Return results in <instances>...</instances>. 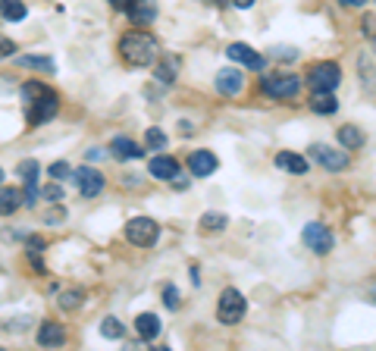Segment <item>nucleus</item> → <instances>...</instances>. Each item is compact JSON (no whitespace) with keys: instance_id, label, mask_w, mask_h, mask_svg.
Segmentation results:
<instances>
[{"instance_id":"nucleus-1","label":"nucleus","mask_w":376,"mask_h":351,"mask_svg":"<svg viewBox=\"0 0 376 351\" xmlns=\"http://www.w3.org/2000/svg\"><path fill=\"white\" fill-rule=\"evenodd\" d=\"M22 100H25V116L29 125H41L47 119L56 116L60 110V98H56L54 88L41 85V81H25L22 85Z\"/></svg>"},{"instance_id":"nucleus-2","label":"nucleus","mask_w":376,"mask_h":351,"mask_svg":"<svg viewBox=\"0 0 376 351\" xmlns=\"http://www.w3.org/2000/svg\"><path fill=\"white\" fill-rule=\"evenodd\" d=\"M157 54H160V47H157V38L150 35V31L144 29H132L125 31L123 38H119V56H123L129 66H150V63L157 60Z\"/></svg>"},{"instance_id":"nucleus-3","label":"nucleus","mask_w":376,"mask_h":351,"mask_svg":"<svg viewBox=\"0 0 376 351\" xmlns=\"http://www.w3.org/2000/svg\"><path fill=\"white\" fill-rule=\"evenodd\" d=\"M260 91L273 100H288L301 91V79L295 72H273L260 79Z\"/></svg>"},{"instance_id":"nucleus-4","label":"nucleus","mask_w":376,"mask_h":351,"mask_svg":"<svg viewBox=\"0 0 376 351\" xmlns=\"http://www.w3.org/2000/svg\"><path fill=\"white\" fill-rule=\"evenodd\" d=\"M244 307H248V301L238 288H223V295L217 301V320L226 326H235L244 317Z\"/></svg>"},{"instance_id":"nucleus-5","label":"nucleus","mask_w":376,"mask_h":351,"mask_svg":"<svg viewBox=\"0 0 376 351\" xmlns=\"http://www.w3.org/2000/svg\"><path fill=\"white\" fill-rule=\"evenodd\" d=\"M157 235H160V226L150 217H132L129 223H125V238H129L132 244H138V248H150V244L157 242Z\"/></svg>"},{"instance_id":"nucleus-6","label":"nucleus","mask_w":376,"mask_h":351,"mask_svg":"<svg viewBox=\"0 0 376 351\" xmlns=\"http://www.w3.org/2000/svg\"><path fill=\"white\" fill-rule=\"evenodd\" d=\"M307 81H311V91H336L338 81H342V69H338V63H317V66L311 69V75H307Z\"/></svg>"},{"instance_id":"nucleus-7","label":"nucleus","mask_w":376,"mask_h":351,"mask_svg":"<svg viewBox=\"0 0 376 351\" xmlns=\"http://www.w3.org/2000/svg\"><path fill=\"white\" fill-rule=\"evenodd\" d=\"M301 242H304L313 254H329L332 244H336V238H332V232L326 229L323 223H307L304 232H301Z\"/></svg>"},{"instance_id":"nucleus-8","label":"nucleus","mask_w":376,"mask_h":351,"mask_svg":"<svg viewBox=\"0 0 376 351\" xmlns=\"http://www.w3.org/2000/svg\"><path fill=\"white\" fill-rule=\"evenodd\" d=\"M311 157L317 163H323L329 173H338V169L348 166V154H345V150H338V148H329V144H313Z\"/></svg>"},{"instance_id":"nucleus-9","label":"nucleus","mask_w":376,"mask_h":351,"mask_svg":"<svg viewBox=\"0 0 376 351\" xmlns=\"http://www.w3.org/2000/svg\"><path fill=\"white\" fill-rule=\"evenodd\" d=\"M75 182H79V192L85 198H97L104 192V173L94 166H79L75 169Z\"/></svg>"},{"instance_id":"nucleus-10","label":"nucleus","mask_w":376,"mask_h":351,"mask_svg":"<svg viewBox=\"0 0 376 351\" xmlns=\"http://www.w3.org/2000/svg\"><path fill=\"white\" fill-rule=\"evenodd\" d=\"M148 173L160 182H175V176H179V160L169 154H157L154 160L148 163Z\"/></svg>"},{"instance_id":"nucleus-11","label":"nucleus","mask_w":376,"mask_h":351,"mask_svg":"<svg viewBox=\"0 0 376 351\" xmlns=\"http://www.w3.org/2000/svg\"><path fill=\"white\" fill-rule=\"evenodd\" d=\"M226 56H229V60H235L238 66H248V69H263V56L257 54L254 47H248V44H229V47H226Z\"/></svg>"},{"instance_id":"nucleus-12","label":"nucleus","mask_w":376,"mask_h":351,"mask_svg":"<svg viewBox=\"0 0 376 351\" xmlns=\"http://www.w3.org/2000/svg\"><path fill=\"white\" fill-rule=\"evenodd\" d=\"M63 342H66V329H63V323L44 320V323L38 326V345H41V348H60Z\"/></svg>"},{"instance_id":"nucleus-13","label":"nucleus","mask_w":376,"mask_h":351,"mask_svg":"<svg viewBox=\"0 0 376 351\" xmlns=\"http://www.w3.org/2000/svg\"><path fill=\"white\" fill-rule=\"evenodd\" d=\"M219 166V160L210 154V150H194L191 157H188V169H191L198 179H207V176H213Z\"/></svg>"},{"instance_id":"nucleus-14","label":"nucleus","mask_w":376,"mask_h":351,"mask_svg":"<svg viewBox=\"0 0 376 351\" xmlns=\"http://www.w3.org/2000/svg\"><path fill=\"white\" fill-rule=\"evenodd\" d=\"M110 154L116 157V160H138V157L144 154V148H138L132 138L116 135V138H113V144H110Z\"/></svg>"},{"instance_id":"nucleus-15","label":"nucleus","mask_w":376,"mask_h":351,"mask_svg":"<svg viewBox=\"0 0 376 351\" xmlns=\"http://www.w3.org/2000/svg\"><path fill=\"white\" fill-rule=\"evenodd\" d=\"M217 88H219L223 94H238V91L244 88L242 72H238V69H232V66L219 69V72H217Z\"/></svg>"},{"instance_id":"nucleus-16","label":"nucleus","mask_w":376,"mask_h":351,"mask_svg":"<svg viewBox=\"0 0 376 351\" xmlns=\"http://www.w3.org/2000/svg\"><path fill=\"white\" fill-rule=\"evenodd\" d=\"M129 16H132V22H138V25L154 22L157 19V0H132Z\"/></svg>"},{"instance_id":"nucleus-17","label":"nucleus","mask_w":376,"mask_h":351,"mask_svg":"<svg viewBox=\"0 0 376 351\" xmlns=\"http://www.w3.org/2000/svg\"><path fill=\"white\" fill-rule=\"evenodd\" d=\"M276 166L288 169L292 176H304L307 173V160L301 154H292V150H279V154H276Z\"/></svg>"},{"instance_id":"nucleus-18","label":"nucleus","mask_w":376,"mask_h":351,"mask_svg":"<svg viewBox=\"0 0 376 351\" xmlns=\"http://www.w3.org/2000/svg\"><path fill=\"white\" fill-rule=\"evenodd\" d=\"M135 332L144 338V342H150V338L160 336V320H157V313H138L135 317Z\"/></svg>"},{"instance_id":"nucleus-19","label":"nucleus","mask_w":376,"mask_h":351,"mask_svg":"<svg viewBox=\"0 0 376 351\" xmlns=\"http://www.w3.org/2000/svg\"><path fill=\"white\" fill-rule=\"evenodd\" d=\"M0 210H3V217H13V213L19 210V207L25 204V192H19V188L13 185H3V192H0Z\"/></svg>"},{"instance_id":"nucleus-20","label":"nucleus","mask_w":376,"mask_h":351,"mask_svg":"<svg viewBox=\"0 0 376 351\" xmlns=\"http://www.w3.org/2000/svg\"><path fill=\"white\" fill-rule=\"evenodd\" d=\"M311 110H313V113H323V116H329V113L338 110V98H332V91H313Z\"/></svg>"},{"instance_id":"nucleus-21","label":"nucleus","mask_w":376,"mask_h":351,"mask_svg":"<svg viewBox=\"0 0 376 351\" xmlns=\"http://www.w3.org/2000/svg\"><path fill=\"white\" fill-rule=\"evenodd\" d=\"M175 72H179V56H163L160 63H157V81H163V85H169V81H175Z\"/></svg>"},{"instance_id":"nucleus-22","label":"nucleus","mask_w":376,"mask_h":351,"mask_svg":"<svg viewBox=\"0 0 376 351\" xmlns=\"http://www.w3.org/2000/svg\"><path fill=\"white\" fill-rule=\"evenodd\" d=\"M338 144L348 150L363 148V132L357 129V125H342V129H338Z\"/></svg>"},{"instance_id":"nucleus-23","label":"nucleus","mask_w":376,"mask_h":351,"mask_svg":"<svg viewBox=\"0 0 376 351\" xmlns=\"http://www.w3.org/2000/svg\"><path fill=\"white\" fill-rule=\"evenodd\" d=\"M16 173H19V179H22L25 185H38V173H41V166H38V160H19Z\"/></svg>"},{"instance_id":"nucleus-24","label":"nucleus","mask_w":376,"mask_h":351,"mask_svg":"<svg viewBox=\"0 0 376 351\" xmlns=\"http://www.w3.org/2000/svg\"><path fill=\"white\" fill-rule=\"evenodd\" d=\"M25 3L22 0H3V22H22L25 19Z\"/></svg>"},{"instance_id":"nucleus-25","label":"nucleus","mask_w":376,"mask_h":351,"mask_svg":"<svg viewBox=\"0 0 376 351\" xmlns=\"http://www.w3.org/2000/svg\"><path fill=\"white\" fill-rule=\"evenodd\" d=\"M226 213H204L201 217V232H223L226 229Z\"/></svg>"},{"instance_id":"nucleus-26","label":"nucleus","mask_w":376,"mask_h":351,"mask_svg":"<svg viewBox=\"0 0 376 351\" xmlns=\"http://www.w3.org/2000/svg\"><path fill=\"white\" fill-rule=\"evenodd\" d=\"M357 69H361V81H367V85H370V91L376 94V75H373V63H370V56H367V54H361V56H357Z\"/></svg>"},{"instance_id":"nucleus-27","label":"nucleus","mask_w":376,"mask_h":351,"mask_svg":"<svg viewBox=\"0 0 376 351\" xmlns=\"http://www.w3.org/2000/svg\"><path fill=\"white\" fill-rule=\"evenodd\" d=\"M19 66H29V69H41V72H54V60L50 56H19Z\"/></svg>"},{"instance_id":"nucleus-28","label":"nucleus","mask_w":376,"mask_h":351,"mask_svg":"<svg viewBox=\"0 0 376 351\" xmlns=\"http://www.w3.org/2000/svg\"><path fill=\"white\" fill-rule=\"evenodd\" d=\"M100 336H104V338H123L125 336V326L119 323L116 317H107L104 323H100Z\"/></svg>"},{"instance_id":"nucleus-29","label":"nucleus","mask_w":376,"mask_h":351,"mask_svg":"<svg viewBox=\"0 0 376 351\" xmlns=\"http://www.w3.org/2000/svg\"><path fill=\"white\" fill-rule=\"evenodd\" d=\"M144 144H148L150 150H163V148H166V135H163V129H157V125H154V129L144 132Z\"/></svg>"},{"instance_id":"nucleus-30","label":"nucleus","mask_w":376,"mask_h":351,"mask_svg":"<svg viewBox=\"0 0 376 351\" xmlns=\"http://www.w3.org/2000/svg\"><path fill=\"white\" fill-rule=\"evenodd\" d=\"M56 304H60L63 311H75V307L81 304V292L79 288H69V292H63L60 298H56Z\"/></svg>"},{"instance_id":"nucleus-31","label":"nucleus","mask_w":376,"mask_h":351,"mask_svg":"<svg viewBox=\"0 0 376 351\" xmlns=\"http://www.w3.org/2000/svg\"><path fill=\"white\" fill-rule=\"evenodd\" d=\"M47 173H50V179H56V182H60V179H69V176H75L72 169H69V163H63V160H56L54 166L47 169Z\"/></svg>"},{"instance_id":"nucleus-32","label":"nucleus","mask_w":376,"mask_h":351,"mask_svg":"<svg viewBox=\"0 0 376 351\" xmlns=\"http://www.w3.org/2000/svg\"><path fill=\"white\" fill-rule=\"evenodd\" d=\"M41 194H44V198H47V201H54V204H60V201L66 198V194H63V188L56 185V179L50 182V185H44V188H41Z\"/></svg>"},{"instance_id":"nucleus-33","label":"nucleus","mask_w":376,"mask_h":351,"mask_svg":"<svg viewBox=\"0 0 376 351\" xmlns=\"http://www.w3.org/2000/svg\"><path fill=\"white\" fill-rule=\"evenodd\" d=\"M163 304H166L169 311H175V307H179V288H175V286H163Z\"/></svg>"},{"instance_id":"nucleus-34","label":"nucleus","mask_w":376,"mask_h":351,"mask_svg":"<svg viewBox=\"0 0 376 351\" xmlns=\"http://www.w3.org/2000/svg\"><path fill=\"white\" fill-rule=\"evenodd\" d=\"M363 35L370 38V44H373V50H376V16L363 19Z\"/></svg>"},{"instance_id":"nucleus-35","label":"nucleus","mask_w":376,"mask_h":351,"mask_svg":"<svg viewBox=\"0 0 376 351\" xmlns=\"http://www.w3.org/2000/svg\"><path fill=\"white\" fill-rule=\"evenodd\" d=\"M63 219H66V210H50L47 213V223H54V226L63 223Z\"/></svg>"},{"instance_id":"nucleus-36","label":"nucleus","mask_w":376,"mask_h":351,"mask_svg":"<svg viewBox=\"0 0 376 351\" xmlns=\"http://www.w3.org/2000/svg\"><path fill=\"white\" fill-rule=\"evenodd\" d=\"M13 50H16V44H13L10 38H3V47H0V54H3V56H13Z\"/></svg>"},{"instance_id":"nucleus-37","label":"nucleus","mask_w":376,"mask_h":351,"mask_svg":"<svg viewBox=\"0 0 376 351\" xmlns=\"http://www.w3.org/2000/svg\"><path fill=\"white\" fill-rule=\"evenodd\" d=\"M338 3H342V6H351V10H361L367 0H338Z\"/></svg>"},{"instance_id":"nucleus-38","label":"nucleus","mask_w":376,"mask_h":351,"mask_svg":"<svg viewBox=\"0 0 376 351\" xmlns=\"http://www.w3.org/2000/svg\"><path fill=\"white\" fill-rule=\"evenodd\" d=\"M29 248H35V251H44V238L31 235V238H29Z\"/></svg>"},{"instance_id":"nucleus-39","label":"nucleus","mask_w":376,"mask_h":351,"mask_svg":"<svg viewBox=\"0 0 376 351\" xmlns=\"http://www.w3.org/2000/svg\"><path fill=\"white\" fill-rule=\"evenodd\" d=\"M110 3H113V6H116V10L129 13V3H132V0H110Z\"/></svg>"},{"instance_id":"nucleus-40","label":"nucleus","mask_w":376,"mask_h":351,"mask_svg":"<svg viewBox=\"0 0 376 351\" xmlns=\"http://www.w3.org/2000/svg\"><path fill=\"white\" fill-rule=\"evenodd\" d=\"M232 3H235L238 10H248V6H254V0H232Z\"/></svg>"},{"instance_id":"nucleus-41","label":"nucleus","mask_w":376,"mask_h":351,"mask_svg":"<svg viewBox=\"0 0 376 351\" xmlns=\"http://www.w3.org/2000/svg\"><path fill=\"white\" fill-rule=\"evenodd\" d=\"M207 3H217V6H226V3H229V0H207Z\"/></svg>"},{"instance_id":"nucleus-42","label":"nucleus","mask_w":376,"mask_h":351,"mask_svg":"<svg viewBox=\"0 0 376 351\" xmlns=\"http://www.w3.org/2000/svg\"><path fill=\"white\" fill-rule=\"evenodd\" d=\"M373 301H376V288H373Z\"/></svg>"}]
</instances>
